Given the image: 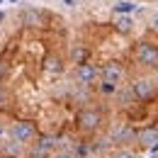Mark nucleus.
Listing matches in <instances>:
<instances>
[{
  "instance_id": "0eeeda50",
  "label": "nucleus",
  "mask_w": 158,
  "mask_h": 158,
  "mask_svg": "<svg viewBox=\"0 0 158 158\" xmlns=\"http://www.w3.org/2000/svg\"><path fill=\"white\" fill-rule=\"evenodd\" d=\"M139 139V143L141 146H146V148H156V143H158V131L153 129V127H148V129H141L136 134Z\"/></svg>"
},
{
  "instance_id": "f257e3e1",
  "label": "nucleus",
  "mask_w": 158,
  "mask_h": 158,
  "mask_svg": "<svg viewBox=\"0 0 158 158\" xmlns=\"http://www.w3.org/2000/svg\"><path fill=\"white\" fill-rule=\"evenodd\" d=\"M10 136H12V141L15 143H20V146H24V143H29V141H34L37 139V127L32 124V122H15L12 127H10Z\"/></svg>"
},
{
  "instance_id": "dca6fc26",
  "label": "nucleus",
  "mask_w": 158,
  "mask_h": 158,
  "mask_svg": "<svg viewBox=\"0 0 158 158\" xmlns=\"http://www.w3.org/2000/svg\"><path fill=\"white\" fill-rule=\"evenodd\" d=\"M51 158H78L76 153H71V151H59V153H54Z\"/></svg>"
},
{
  "instance_id": "423d86ee",
  "label": "nucleus",
  "mask_w": 158,
  "mask_h": 158,
  "mask_svg": "<svg viewBox=\"0 0 158 158\" xmlns=\"http://www.w3.org/2000/svg\"><path fill=\"white\" fill-rule=\"evenodd\" d=\"M98 78H100V68L95 63H80L76 68V80L80 85H93Z\"/></svg>"
},
{
  "instance_id": "6ab92c4d",
  "label": "nucleus",
  "mask_w": 158,
  "mask_h": 158,
  "mask_svg": "<svg viewBox=\"0 0 158 158\" xmlns=\"http://www.w3.org/2000/svg\"><path fill=\"white\" fill-rule=\"evenodd\" d=\"M0 136H2V131H0Z\"/></svg>"
},
{
  "instance_id": "9b49d317",
  "label": "nucleus",
  "mask_w": 158,
  "mask_h": 158,
  "mask_svg": "<svg viewBox=\"0 0 158 158\" xmlns=\"http://www.w3.org/2000/svg\"><path fill=\"white\" fill-rule=\"evenodd\" d=\"M22 22H24V24H32V27H39L41 24V15L37 12V10H24V12H22Z\"/></svg>"
},
{
  "instance_id": "1a4fd4ad",
  "label": "nucleus",
  "mask_w": 158,
  "mask_h": 158,
  "mask_svg": "<svg viewBox=\"0 0 158 158\" xmlns=\"http://www.w3.org/2000/svg\"><path fill=\"white\" fill-rule=\"evenodd\" d=\"M54 148V139L51 136H41L39 141H37V148H34V156L37 158H46V153Z\"/></svg>"
},
{
  "instance_id": "9d476101",
  "label": "nucleus",
  "mask_w": 158,
  "mask_h": 158,
  "mask_svg": "<svg viewBox=\"0 0 158 158\" xmlns=\"http://www.w3.org/2000/svg\"><path fill=\"white\" fill-rule=\"evenodd\" d=\"M136 10V2H131V0H117L114 2V12L117 15H131Z\"/></svg>"
},
{
  "instance_id": "f03ea898",
  "label": "nucleus",
  "mask_w": 158,
  "mask_h": 158,
  "mask_svg": "<svg viewBox=\"0 0 158 158\" xmlns=\"http://www.w3.org/2000/svg\"><path fill=\"white\" fill-rule=\"evenodd\" d=\"M100 80H102V83H110V85H114V88H117L119 83L124 80V66L117 63V61L105 63V66L100 68Z\"/></svg>"
},
{
  "instance_id": "f8f14e48",
  "label": "nucleus",
  "mask_w": 158,
  "mask_h": 158,
  "mask_svg": "<svg viewBox=\"0 0 158 158\" xmlns=\"http://www.w3.org/2000/svg\"><path fill=\"white\" fill-rule=\"evenodd\" d=\"M44 68H46L49 73H61V71H63V63H61L59 56H46V61H44Z\"/></svg>"
},
{
  "instance_id": "4468645a",
  "label": "nucleus",
  "mask_w": 158,
  "mask_h": 158,
  "mask_svg": "<svg viewBox=\"0 0 158 158\" xmlns=\"http://www.w3.org/2000/svg\"><path fill=\"white\" fill-rule=\"evenodd\" d=\"M112 158H136V156H134L129 148H119V151H114V153H112Z\"/></svg>"
},
{
  "instance_id": "6e6552de",
  "label": "nucleus",
  "mask_w": 158,
  "mask_h": 158,
  "mask_svg": "<svg viewBox=\"0 0 158 158\" xmlns=\"http://www.w3.org/2000/svg\"><path fill=\"white\" fill-rule=\"evenodd\" d=\"M114 27H117V32H122V34H129L134 29V17L131 15H117Z\"/></svg>"
},
{
  "instance_id": "39448f33",
  "label": "nucleus",
  "mask_w": 158,
  "mask_h": 158,
  "mask_svg": "<svg viewBox=\"0 0 158 158\" xmlns=\"http://www.w3.org/2000/svg\"><path fill=\"white\" fill-rule=\"evenodd\" d=\"M100 124H102V114H100L98 110H83L78 114V127L83 131H88V134L98 131Z\"/></svg>"
},
{
  "instance_id": "412c9836",
  "label": "nucleus",
  "mask_w": 158,
  "mask_h": 158,
  "mask_svg": "<svg viewBox=\"0 0 158 158\" xmlns=\"http://www.w3.org/2000/svg\"><path fill=\"white\" fill-rule=\"evenodd\" d=\"M156 83H158V80H156Z\"/></svg>"
},
{
  "instance_id": "20e7f679",
  "label": "nucleus",
  "mask_w": 158,
  "mask_h": 158,
  "mask_svg": "<svg viewBox=\"0 0 158 158\" xmlns=\"http://www.w3.org/2000/svg\"><path fill=\"white\" fill-rule=\"evenodd\" d=\"M131 93H134V98L141 100V102H148V100L156 98V83L151 78H139L134 85H131Z\"/></svg>"
},
{
  "instance_id": "7ed1b4c3",
  "label": "nucleus",
  "mask_w": 158,
  "mask_h": 158,
  "mask_svg": "<svg viewBox=\"0 0 158 158\" xmlns=\"http://www.w3.org/2000/svg\"><path fill=\"white\" fill-rule=\"evenodd\" d=\"M136 61L141 66H148V68L158 66V46L151 41H141L136 46Z\"/></svg>"
},
{
  "instance_id": "ddd939ff",
  "label": "nucleus",
  "mask_w": 158,
  "mask_h": 158,
  "mask_svg": "<svg viewBox=\"0 0 158 158\" xmlns=\"http://www.w3.org/2000/svg\"><path fill=\"white\" fill-rule=\"evenodd\" d=\"M59 5L66 7V10H76V7L80 5V0H59Z\"/></svg>"
},
{
  "instance_id": "a211bd4d",
  "label": "nucleus",
  "mask_w": 158,
  "mask_h": 158,
  "mask_svg": "<svg viewBox=\"0 0 158 158\" xmlns=\"http://www.w3.org/2000/svg\"><path fill=\"white\" fill-rule=\"evenodd\" d=\"M7 2H12V5H15V2H20V0H7Z\"/></svg>"
},
{
  "instance_id": "2eb2a0df",
  "label": "nucleus",
  "mask_w": 158,
  "mask_h": 158,
  "mask_svg": "<svg viewBox=\"0 0 158 158\" xmlns=\"http://www.w3.org/2000/svg\"><path fill=\"white\" fill-rule=\"evenodd\" d=\"M100 90H102L105 95H112V93H114L117 88H114V85H110V83H100Z\"/></svg>"
},
{
  "instance_id": "f3484780",
  "label": "nucleus",
  "mask_w": 158,
  "mask_h": 158,
  "mask_svg": "<svg viewBox=\"0 0 158 158\" xmlns=\"http://www.w3.org/2000/svg\"><path fill=\"white\" fill-rule=\"evenodd\" d=\"M151 27H153V29L158 32V10L153 12V15H151Z\"/></svg>"
},
{
  "instance_id": "aec40b11",
  "label": "nucleus",
  "mask_w": 158,
  "mask_h": 158,
  "mask_svg": "<svg viewBox=\"0 0 158 158\" xmlns=\"http://www.w3.org/2000/svg\"><path fill=\"white\" fill-rule=\"evenodd\" d=\"M0 2H2V0H0Z\"/></svg>"
}]
</instances>
